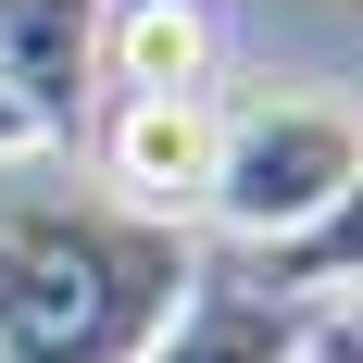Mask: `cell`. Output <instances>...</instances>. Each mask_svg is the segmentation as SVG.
<instances>
[{
	"label": "cell",
	"mask_w": 363,
	"mask_h": 363,
	"mask_svg": "<svg viewBox=\"0 0 363 363\" xmlns=\"http://www.w3.org/2000/svg\"><path fill=\"white\" fill-rule=\"evenodd\" d=\"M326 326H338V338L363 351V289H351V301H326Z\"/></svg>",
	"instance_id": "obj_9"
},
{
	"label": "cell",
	"mask_w": 363,
	"mask_h": 363,
	"mask_svg": "<svg viewBox=\"0 0 363 363\" xmlns=\"http://www.w3.org/2000/svg\"><path fill=\"white\" fill-rule=\"evenodd\" d=\"M301 351H313V313H289V301H263V289H201L188 326L150 363H301Z\"/></svg>",
	"instance_id": "obj_6"
},
{
	"label": "cell",
	"mask_w": 363,
	"mask_h": 363,
	"mask_svg": "<svg viewBox=\"0 0 363 363\" xmlns=\"http://www.w3.org/2000/svg\"><path fill=\"white\" fill-rule=\"evenodd\" d=\"M201 301L188 225L113 213L75 188L0 201V363H150Z\"/></svg>",
	"instance_id": "obj_1"
},
{
	"label": "cell",
	"mask_w": 363,
	"mask_h": 363,
	"mask_svg": "<svg viewBox=\"0 0 363 363\" xmlns=\"http://www.w3.org/2000/svg\"><path fill=\"white\" fill-rule=\"evenodd\" d=\"M213 101H101L88 125V176H101L113 213H150V225H188L213 201Z\"/></svg>",
	"instance_id": "obj_3"
},
{
	"label": "cell",
	"mask_w": 363,
	"mask_h": 363,
	"mask_svg": "<svg viewBox=\"0 0 363 363\" xmlns=\"http://www.w3.org/2000/svg\"><path fill=\"white\" fill-rule=\"evenodd\" d=\"M101 13L113 0H0V101H26L50 125V150L88 113V63H101Z\"/></svg>",
	"instance_id": "obj_4"
},
{
	"label": "cell",
	"mask_w": 363,
	"mask_h": 363,
	"mask_svg": "<svg viewBox=\"0 0 363 363\" xmlns=\"http://www.w3.org/2000/svg\"><path fill=\"white\" fill-rule=\"evenodd\" d=\"M38 150H50V125H38L26 101H0V163H38Z\"/></svg>",
	"instance_id": "obj_8"
},
{
	"label": "cell",
	"mask_w": 363,
	"mask_h": 363,
	"mask_svg": "<svg viewBox=\"0 0 363 363\" xmlns=\"http://www.w3.org/2000/svg\"><path fill=\"white\" fill-rule=\"evenodd\" d=\"M351 176H363V113L326 101V88H263V101H238L213 125V201H201V213H213L225 238L276 251V238H301Z\"/></svg>",
	"instance_id": "obj_2"
},
{
	"label": "cell",
	"mask_w": 363,
	"mask_h": 363,
	"mask_svg": "<svg viewBox=\"0 0 363 363\" xmlns=\"http://www.w3.org/2000/svg\"><path fill=\"white\" fill-rule=\"evenodd\" d=\"M251 289H263V301H289V313H326V301H351V289H363V176L338 188L301 238H276V251H263Z\"/></svg>",
	"instance_id": "obj_7"
},
{
	"label": "cell",
	"mask_w": 363,
	"mask_h": 363,
	"mask_svg": "<svg viewBox=\"0 0 363 363\" xmlns=\"http://www.w3.org/2000/svg\"><path fill=\"white\" fill-rule=\"evenodd\" d=\"M88 88L101 101H201L213 88V13L201 0H113Z\"/></svg>",
	"instance_id": "obj_5"
}]
</instances>
